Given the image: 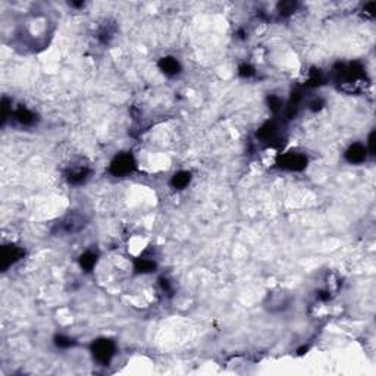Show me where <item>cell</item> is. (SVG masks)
Masks as SVG:
<instances>
[{
  "mask_svg": "<svg viewBox=\"0 0 376 376\" xmlns=\"http://www.w3.org/2000/svg\"><path fill=\"white\" fill-rule=\"evenodd\" d=\"M115 350H116L115 342L106 338L97 339L91 345V353L94 359L102 365H107L112 360V357L115 356Z\"/></svg>",
  "mask_w": 376,
  "mask_h": 376,
  "instance_id": "6da1fadb",
  "label": "cell"
},
{
  "mask_svg": "<svg viewBox=\"0 0 376 376\" xmlns=\"http://www.w3.org/2000/svg\"><path fill=\"white\" fill-rule=\"evenodd\" d=\"M134 169H135V161H134L132 155H129V153H122V155L116 156L109 167V170L113 176H125V175H129Z\"/></svg>",
  "mask_w": 376,
  "mask_h": 376,
  "instance_id": "7a4b0ae2",
  "label": "cell"
},
{
  "mask_svg": "<svg viewBox=\"0 0 376 376\" xmlns=\"http://www.w3.org/2000/svg\"><path fill=\"white\" fill-rule=\"evenodd\" d=\"M290 301H291L290 294L279 290V291H272V293L268 294L265 306L270 312H281V310H284V309L288 307Z\"/></svg>",
  "mask_w": 376,
  "mask_h": 376,
  "instance_id": "3957f363",
  "label": "cell"
},
{
  "mask_svg": "<svg viewBox=\"0 0 376 376\" xmlns=\"http://www.w3.org/2000/svg\"><path fill=\"white\" fill-rule=\"evenodd\" d=\"M278 165L287 170H301L307 165V158L301 153L290 152V153H285L284 156L279 158Z\"/></svg>",
  "mask_w": 376,
  "mask_h": 376,
  "instance_id": "277c9868",
  "label": "cell"
},
{
  "mask_svg": "<svg viewBox=\"0 0 376 376\" xmlns=\"http://www.w3.org/2000/svg\"><path fill=\"white\" fill-rule=\"evenodd\" d=\"M91 169L87 166V165H83V163H78V165H71L69 169L66 170V178L71 184H83L84 181L88 178Z\"/></svg>",
  "mask_w": 376,
  "mask_h": 376,
  "instance_id": "5b68a950",
  "label": "cell"
},
{
  "mask_svg": "<svg viewBox=\"0 0 376 376\" xmlns=\"http://www.w3.org/2000/svg\"><path fill=\"white\" fill-rule=\"evenodd\" d=\"M24 256V250L16 246H6L1 250V269L6 270L15 262H18Z\"/></svg>",
  "mask_w": 376,
  "mask_h": 376,
  "instance_id": "8992f818",
  "label": "cell"
},
{
  "mask_svg": "<svg viewBox=\"0 0 376 376\" xmlns=\"http://www.w3.org/2000/svg\"><path fill=\"white\" fill-rule=\"evenodd\" d=\"M85 225V219H84L81 215H77V213H69L66 215L62 222H60V226L63 228L65 232H77L80 231L81 228H84Z\"/></svg>",
  "mask_w": 376,
  "mask_h": 376,
  "instance_id": "52a82bcc",
  "label": "cell"
},
{
  "mask_svg": "<svg viewBox=\"0 0 376 376\" xmlns=\"http://www.w3.org/2000/svg\"><path fill=\"white\" fill-rule=\"evenodd\" d=\"M366 156H368V150L365 146L362 144H353L350 146V149L345 152V159L350 162V163H362L366 161Z\"/></svg>",
  "mask_w": 376,
  "mask_h": 376,
  "instance_id": "ba28073f",
  "label": "cell"
},
{
  "mask_svg": "<svg viewBox=\"0 0 376 376\" xmlns=\"http://www.w3.org/2000/svg\"><path fill=\"white\" fill-rule=\"evenodd\" d=\"M257 137L266 143H273L278 140V128L273 122H268L262 126L257 132Z\"/></svg>",
  "mask_w": 376,
  "mask_h": 376,
  "instance_id": "9c48e42d",
  "label": "cell"
},
{
  "mask_svg": "<svg viewBox=\"0 0 376 376\" xmlns=\"http://www.w3.org/2000/svg\"><path fill=\"white\" fill-rule=\"evenodd\" d=\"M13 119L18 122V124H21V125H33L34 122H36V115L31 112V110H28V109H25V107H19V109H16L15 112H13Z\"/></svg>",
  "mask_w": 376,
  "mask_h": 376,
  "instance_id": "30bf717a",
  "label": "cell"
},
{
  "mask_svg": "<svg viewBox=\"0 0 376 376\" xmlns=\"http://www.w3.org/2000/svg\"><path fill=\"white\" fill-rule=\"evenodd\" d=\"M159 68H161L166 75H176V74H179V71H181L179 62H178L176 59H173V57H163V59H161Z\"/></svg>",
  "mask_w": 376,
  "mask_h": 376,
  "instance_id": "8fae6325",
  "label": "cell"
},
{
  "mask_svg": "<svg viewBox=\"0 0 376 376\" xmlns=\"http://www.w3.org/2000/svg\"><path fill=\"white\" fill-rule=\"evenodd\" d=\"M191 181V173L187 172V170H181V172H176L173 176H172V185L175 188H185Z\"/></svg>",
  "mask_w": 376,
  "mask_h": 376,
  "instance_id": "7c38bea8",
  "label": "cell"
},
{
  "mask_svg": "<svg viewBox=\"0 0 376 376\" xmlns=\"http://www.w3.org/2000/svg\"><path fill=\"white\" fill-rule=\"evenodd\" d=\"M96 262H97V254L93 253V251H85L83 256L80 257V265L83 268L84 270L90 272L94 266H96Z\"/></svg>",
  "mask_w": 376,
  "mask_h": 376,
  "instance_id": "4fadbf2b",
  "label": "cell"
},
{
  "mask_svg": "<svg viewBox=\"0 0 376 376\" xmlns=\"http://www.w3.org/2000/svg\"><path fill=\"white\" fill-rule=\"evenodd\" d=\"M156 268V263L147 257H140L135 260V270L137 272H141V273H146V272H152L155 270Z\"/></svg>",
  "mask_w": 376,
  "mask_h": 376,
  "instance_id": "5bb4252c",
  "label": "cell"
},
{
  "mask_svg": "<svg viewBox=\"0 0 376 376\" xmlns=\"http://www.w3.org/2000/svg\"><path fill=\"white\" fill-rule=\"evenodd\" d=\"M54 342H56V345L60 347V348H68V347H72V345H74V341H72L69 336H65V335H57V336L54 338Z\"/></svg>",
  "mask_w": 376,
  "mask_h": 376,
  "instance_id": "9a60e30c",
  "label": "cell"
},
{
  "mask_svg": "<svg viewBox=\"0 0 376 376\" xmlns=\"http://www.w3.org/2000/svg\"><path fill=\"white\" fill-rule=\"evenodd\" d=\"M323 83V75L321 74V71H313L309 77V84L310 85H319Z\"/></svg>",
  "mask_w": 376,
  "mask_h": 376,
  "instance_id": "2e32d148",
  "label": "cell"
},
{
  "mask_svg": "<svg viewBox=\"0 0 376 376\" xmlns=\"http://www.w3.org/2000/svg\"><path fill=\"white\" fill-rule=\"evenodd\" d=\"M295 3L294 1H284V3H279V10H281V13H284V15H287V13H291L295 10Z\"/></svg>",
  "mask_w": 376,
  "mask_h": 376,
  "instance_id": "e0dca14e",
  "label": "cell"
},
{
  "mask_svg": "<svg viewBox=\"0 0 376 376\" xmlns=\"http://www.w3.org/2000/svg\"><path fill=\"white\" fill-rule=\"evenodd\" d=\"M269 107H270L273 112H278V110L282 109V102H281L278 97L272 96V97H269Z\"/></svg>",
  "mask_w": 376,
  "mask_h": 376,
  "instance_id": "ac0fdd59",
  "label": "cell"
},
{
  "mask_svg": "<svg viewBox=\"0 0 376 376\" xmlns=\"http://www.w3.org/2000/svg\"><path fill=\"white\" fill-rule=\"evenodd\" d=\"M240 75L241 77H251V75H254V69L251 68L250 65H243L240 68Z\"/></svg>",
  "mask_w": 376,
  "mask_h": 376,
  "instance_id": "d6986e66",
  "label": "cell"
},
{
  "mask_svg": "<svg viewBox=\"0 0 376 376\" xmlns=\"http://www.w3.org/2000/svg\"><path fill=\"white\" fill-rule=\"evenodd\" d=\"M375 132H372L371 134V137H369V150H371V155H374V152H375Z\"/></svg>",
  "mask_w": 376,
  "mask_h": 376,
  "instance_id": "ffe728a7",
  "label": "cell"
}]
</instances>
